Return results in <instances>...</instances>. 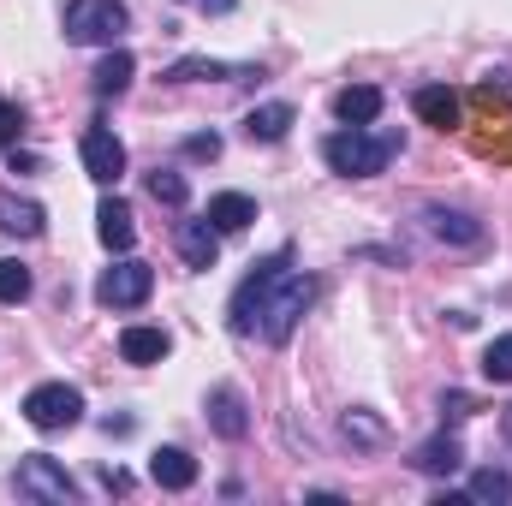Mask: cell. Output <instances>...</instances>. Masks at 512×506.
I'll return each instance as SVG.
<instances>
[{
    "label": "cell",
    "instance_id": "cell-18",
    "mask_svg": "<svg viewBox=\"0 0 512 506\" xmlns=\"http://www.w3.org/2000/svg\"><path fill=\"white\" fill-rule=\"evenodd\" d=\"M167 352H173V340H167L161 328H126V334H120V358H126V364H137V370L161 364Z\"/></svg>",
    "mask_w": 512,
    "mask_h": 506
},
{
    "label": "cell",
    "instance_id": "cell-2",
    "mask_svg": "<svg viewBox=\"0 0 512 506\" xmlns=\"http://www.w3.org/2000/svg\"><path fill=\"white\" fill-rule=\"evenodd\" d=\"M405 149V131H364V126H346L322 143V161L340 173V179H376L387 173V161Z\"/></svg>",
    "mask_w": 512,
    "mask_h": 506
},
{
    "label": "cell",
    "instance_id": "cell-28",
    "mask_svg": "<svg viewBox=\"0 0 512 506\" xmlns=\"http://www.w3.org/2000/svg\"><path fill=\"white\" fill-rule=\"evenodd\" d=\"M471 411H477V399H471V393H459V387H453V393H441V423H465Z\"/></svg>",
    "mask_w": 512,
    "mask_h": 506
},
{
    "label": "cell",
    "instance_id": "cell-13",
    "mask_svg": "<svg viewBox=\"0 0 512 506\" xmlns=\"http://www.w3.org/2000/svg\"><path fill=\"white\" fill-rule=\"evenodd\" d=\"M42 227H48L42 203H30V197H18V191H0V233H12V239H42Z\"/></svg>",
    "mask_w": 512,
    "mask_h": 506
},
{
    "label": "cell",
    "instance_id": "cell-8",
    "mask_svg": "<svg viewBox=\"0 0 512 506\" xmlns=\"http://www.w3.org/2000/svg\"><path fill=\"white\" fill-rule=\"evenodd\" d=\"M173 245H179V256H185V268H215L221 262V227L203 215V221H179V233H173Z\"/></svg>",
    "mask_w": 512,
    "mask_h": 506
},
{
    "label": "cell",
    "instance_id": "cell-19",
    "mask_svg": "<svg viewBox=\"0 0 512 506\" xmlns=\"http://www.w3.org/2000/svg\"><path fill=\"white\" fill-rule=\"evenodd\" d=\"M221 233H245L256 221V197H245V191H221V197H209V209H203Z\"/></svg>",
    "mask_w": 512,
    "mask_h": 506
},
{
    "label": "cell",
    "instance_id": "cell-21",
    "mask_svg": "<svg viewBox=\"0 0 512 506\" xmlns=\"http://www.w3.org/2000/svg\"><path fill=\"white\" fill-rule=\"evenodd\" d=\"M292 120H298V114H292L286 102H262V108L245 114V137H251V143H280V137L292 131Z\"/></svg>",
    "mask_w": 512,
    "mask_h": 506
},
{
    "label": "cell",
    "instance_id": "cell-11",
    "mask_svg": "<svg viewBox=\"0 0 512 506\" xmlns=\"http://www.w3.org/2000/svg\"><path fill=\"white\" fill-rule=\"evenodd\" d=\"M96 239H102L108 251H120V256L137 245V215H131V203L102 197V209H96Z\"/></svg>",
    "mask_w": 512,
    "mask_h": 506
},
{
    "label": "cell",
    "instance_id": "cell-1",
    "mask_svg": "<svg viewBox=\"0 0 512 506\" xmlns=\"http://www.w3.org/2000/svg\"><path fill=\"white\" fill-rule=\"evenodd\" d=\"M310 304H316V280L292 274L286 256H268V262H256L251 274L239 280L227 316H233V334H256L268 346H286L298 334V322H304Z\"/></svg>",
    "mask_w": 512,
    "mask_h": 506
},
{
    "label": "cell",
    "instance_id": "cell-32",
    "mask_svg": "<svg viewBox=\"0 0 512 506\" xmlns=\"http://www.w3.org/2000/svg\"><path fill=\"white\" fill-rule=\"evenodd\" d=\"M501 435H507V441H512V405H507V411H501Z\"/></svg>",
    "mask_w": 512,
    "mask_h": 506
},
{
    "label": "cell",
    "instance_id": "cell-9",
    "mask_svg": "<svg viewBox=\"0 0 512 506\" xmlns=\"http://www.w3.org/2000/svg\"><path fill=\"white\" fill-rule=\"evenodd\" d=\"M209 423H215L221 441H245V435H251V405H245V393H239V387H215V393H209Z\"/></svg>",
    "mask_w": 512,
    "mask_h": 506
},
{
    "label": "cell",
    "instance_id": "cell-7",
    "mask_svg": "<svg viewBox=\"0 0 512 506\" xmlns=\"http://www.w3.org/2000/svg\"><path fill=\"white\" fill-rule=\"evenodd\" d=\"M84 173H90L96 185H114V179L126 173V143H120L108 126L84 131Z\"/></svg>",
    "mask_w": 512,
    "mask_h": 506
},
{
    "label": "cell",
    "instance_id": "cell-24",
    "mask_svg": "<svg viewBox=\"0 0 512 506\" xmlns=\"http://www.w3.org/2000/svg\"><path fill=\"white\" fill-rule=\"evenodd\" d=\"M30 286H36V280H30V268H24L18 256H0V304H24V298H30Z\"/></svg>",
    "mask_w": 512,
    "mask_h": 506
},
{
    "label": "cell",
    "instance_id": "cell-6",
    "mask_svg": "<svg viewBox=\"0 0 512 506\" xmlns=\"http://www.w3.org/2000/svg\"><path fill=\"white\" fill-rule=\"evenodd\" d=\"M149 292H155V268L137 262V256H120V262L102 268V280H96V304H102V310H137Z\"/></svg>",
    "mask_w": 512,
    "mask_h": 506
},
{
    "label": "cell",
    "instance_id": "cell-14",
    "mask_svg": "<svg viewBox=\"0 0 512 506\" xmlns=\"http://www.w3.org/2000/svg\"><path fill=\"white\" fill-rule=\"evenodd\" d=\"M423 221H429V233L435 239H447V245H483V221L477 215H465V209H423Z\"/></svg>",
    "mask_w": 512,
    "mask_h": 506
},
{
    "label": "cell",
    "instance_id": "cell-26",
    "mask_svg": "<svg viewBox=\"0 0 512 506\" xmlns=\"http://www.w3.org/2000/svg\"><path fill=\"white\" fill-rule=\"evenodd\" d=\"M483 376L501 381V387H512V334L489 340V352H483Z\"/></svg>",
    "mask_w": 512,
    "mask_h": 506
},
{
    "label": "cell",
    "instance_id": "cell-3",
    "mask_svg": "<svg viewBox=\"0 0 512 506\" xmlns=\"http://www.w3.org/2000/svg\"><path fill=\"white\" fill-rule=\"evenodd\" d=\"M126 30V0H72L66 6V42H78V48H120Z\"/></svg>",
    "mask_w": 512,
    "mask_h": 506
},
{
    "label": "cell",
    "instance_id": "cell-22",
    "mask_svg": "<svg viewBox=\"0 0 512 506\" xmlns=\"http://www.w3.org/2000/svg\"><path fill=\"white\" fill-rule=\"evenodd\" d=\"M471 501H495V506H507L512 501V471H495V465H483V471H471V489H465Z\"/></svg>",
    "mask_w": 512,
    "mask_h": 506
},
{
    "label": "cell",
    "instance_id": "cell-30",
    "mask_svg": "<svg viewBox=\"0 0 512 506\" xmlns=\"http://www.w3.org/2000/svg\"><path fill=\"white\" fill-rule=\"evenodd\" d=\"M102 483H108L114 495H126V489H131V477H126V471H120V465H108V471H102Z\"/></svg>",
    "mask_w": 512,
    "mask_h": 506
},
{
    "label": "cell",
    "instance_id": "cell-29",
    "mask_svg": "<svg viewBox=\"0 0 512 506\" xmlns=\"http://www.w3.org/2000/svg\"><path fill=\"white\" fill-rule=\"evenodd\" d=\"M185 155H191V161H215V155H221V137H215V131H197V137H185Z\"/></svg>",
    "mask_w": 512,
    "mask_h": 506
},
{
    "label": "cell",
    "instance_id": "cell-20",
    "mask_svg": "<svg viewBox=\"0 0 512 506\" xmlns=\"http://www.w3.org/2000/svg\"><path fill=\"white\" fill-rule=\"evenodd\" d=\"M131 72H137V60H131L126 48H108V54L96 60V72H90V90H96V96H126Z\"/></svg>",
    "mask_w": 512,
    "mask_h": 506
},
{
    "label": "cell",
    "instance_id": "cell-10",
    "mask_svg": "<svg viewBox=\"0 0 512 506\" xmlns=\"http://www.w3.org/2000/svg\"><path fill=\"white\" fill-rule=\"evenodd\" d=\"M197 78H221V84H245V78H262V66H227V60H173L167 66V84H197Z\"/></svg>",
    "mask_w": 512,
    "mask_h": 506
},
{
    "label": "cell",
    "instance_id": "cell-12",
    "mask_svg": "<svg viewBox=\"0 0 512 506\" xmlns=\"http://www.w3.org/2000/svg\"><path fill=\"white\" fill-rule=\"evenodd\" d=\"M382 90H376V84H346V90H340V96H334V120H340V126H376V120H382Z\"/></svg>",
    "mask_w": 512,
    "mask_h": 506
},
{
    "label": "cell",
    "instance_id": "cell-27",
    "mask_svg": "<svg viewBox=\"0 0 512 506\" xmlns=\"http://www.w3.org/2000/svg\"><path fill=\"white\" fill-rule=\"evenodd\" d=\"M18 131H24V108L0 96V149H18Z\"/></svg>",
    "mask_w": 512,
    "mask_h": 506
},
{
    "label": "cell",
    "instance_id": "cell-5",
    "mask_svg": "<svg viewBox=\"0 0 512 506\" xmlns=\"http://www.w3.org/2000/svg\"><path fill=\"white\" fill-rule=\"evenodd\" d=\"M12 489H18L24 501H48V506L78 501V483H72V477H66V465H60V459H48V453H24V459H18V471H12Z\"/></svg>",
    "mask_w": 512,
    "mask_h": 506
},
{
    "label": "cell",
    "instance_id": "cell-15",
    "mask_svg": "<svg viewBox=\"0 0 512 506\" xmlns=\"http://www.w3.org/2000/svg\"><path fill=\"white\" fill-rule=\"evenodd\" d=\"M411 108H417V120L435 131H453L459 126V96L447 90V84H423L417 96H411Z\"/></svg>",
    "mask_w": 512,
    "mask_h": 506
},
{
    "label": "cell",
    "instance_id": "cell-4",
    "mask_svg": "<svg viewBox=\"0 0 512 506\" xmlns=\"http://www.w3.org/2000/svg\"><path fill=\"white\" fill-rule=\"evenodd\" d=\"M24 423L42 429V435H60L72 423H84V393L72 381H42V387L24 393Z\"/></svg>",
    "mask_w": 512,
    "mask_h": 506
},
{
    "label": "cell",
    "instance_id": "cell-17",
    "mask_svg": "<svg viewBox=\"0 0 512 506\" xmlns=\"http://www.w3.org/2000/svg\"><path fill=\"white\" fill-rule=\"evenodd\" d=\"M149 477H155L161 489H173V495H185V489L197 483V459H191L185 447H161V453L149 459Z\"/></svg>",
    "mask_w": 512,
    "mask_h": 506
},
{
    "label": "cell",
    "instance_id": "cell-31",
    "mask_svg": "<svg viewBox=\"0 0 512 506\" xmlns=\"http://www.w3.org/2000/svg\"><path fill=\"white\" fill-rule=\"evenodd\" d=\"M197 12H233V0H191Z\"/></svg>",
    "mask_w": 512,
    "mask_h": 506
},
{
    "label": "cell",
    "instance_id": "cell-16",
    "mask_svg": "<svg viewBox=\"0 0 512 506\" xmlns=\"http://www.w3.org/2000/svg\"><path fill=\"white\" fill-rule=\"evenodd\" d=\"M411 465H417L423 477H453V471L465 465V447H459V435H435V441H423V447L411 453Z\"/></svg>",
    "mask_w": 512,
    "mask_h": 506
},
{
    "label": "cell",
    "instance_id": "cell-23",
    "mask_svg": "<svg viewBox=\"0 0 512 506\" xmlns=\"http://www.w3.org/2000/svg\"><path fill=\"white\" fill-rule=\"evenodd\" d=\"M143 185H149V197L167 203V209H185V203H191V185H185V173H173V167H155Z\"/></svg>",
    "mask_w": 512,
    "mask_h": 506
},
{
    "label": "cell",
    "instance_id": "cell-25",
    "mask_svg": "<svg viewBox=\"0 0 512 506\" xmlns=\"http://www.w3.org/2000/svg\"><path fill=\"white\" fill-rule=\"evenodd\" d=\"M340 435H346V441H358V447H382V441H387L382 417H370V411H346V417H340Z\"/></svg>",
    "mask_w": 512,
    "mask_h": 506
}]
</instances>
